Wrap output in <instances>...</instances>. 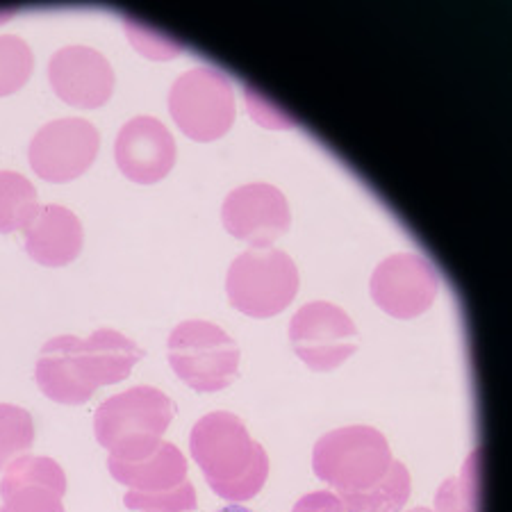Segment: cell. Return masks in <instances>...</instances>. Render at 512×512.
I'll return each mask as SVG.
<instances>
[{"instance_id":"obj_3","label":"cell","mask_w":512,"mask_h":512,"mask_svg":"<svg viewBox=\"0 0 512 512\" xmlns=\"http://www.w3.org/2000/svg\"><path fill=\"white\" fill-rule=\"evenodd\" d=\"M173 419V403L158 387L137 385L105 399L94 415V433L110 458L135 460L160 447Z\"/></svg>"},{"instance_id":"obj_15","label":"cell","mask_w":512,"mask_h":512,"mask_svg":"<svg viewBox=\"0 0 512 512\" xmlns=\"http://www.w3.org/2000/svg\"><path fill=\"white\" fill-rule=\"evenodd\" d=\"M23 233H26V251L30 258L46 267H62L76 260L85 242V230L78 214L57 203L41 205Z\"/></svg>"},{"instance_id":"obj_10","label":"cell","mask_w":512,"mask_h":512,"mask_svg":"<svg viewBox=\"0 0 512 512\" xmlns=\"http://www.w3.org/2000/svg\"><path fill=\"white\" fill-rule=\"evenodd\" d=\"M221 219L228 233L249 242L251 249H269L292 221L285 194L269 183L235 187L221 205Z\"/></svg>"},{"instance_id":"obj_2","label":"cell","mask_w":512,"mask_h":512,"mask_svg":"<svg viewBox=\"0 0 512 512\" xmlns=\"http://www.w3.org/2000/svg\"><path fill=\"white\" fill-rule=\"evenodd\" d=\"M189 449L221 499L249 501L267 483V451L233 412L217 410L198 419L189 435Z\"/></svg>"},{"instance_id":"obj_4","label":"cell","mask_w":512,"mask_h":512,"mask_svg":"<svg viewBox=\"0 0 512 512\" xmlns=\"http://www.w3.org/2000/svg\"><path fill=\"white\" fill-rule=\"evenodd\" d=\"M226 292L239 312L255 319L274 317L299 292V269L280 249H249L228 269Z\"/></svg>"},{"instance_id":"obj_24","label":"cell","mask_w":512,"mask_h":512,"mask_svg":"<svg viewBox=\"0 0 512 512\" xmlns=\"http://www.w3.org/2000/svg\"><path fill=\"white\" fill-rule=\"evenodd\" d=\"M408 512H433V510H428V508H412Z\"/></svg>"},{"instance_id":"obj_21","label":"cell","mask_w":512,"mask_h":512,"mask_svg":"<svg viewBox=\"0 0 512 512\" xmlns=\"http://www.w3.org/2000/svg\"><path fill=\"white\" fill-rule=\"evenodd\" d=\"M126 506L132 510H144V512H192L196 510V490L192 483H183L173 490L158 492V494H135L128 492Z\"/></svg>"},{"instance_id":"obj_17","label":"cell","mask_w":512,"mask_h":512,"mask_svg":"<svg viewBox=\"0 0 512 512\" xmlns=\"http://www.w3.org/2000/svg\"><path fill=\"white\" fill-rule=\"evenodd\" d=\"M39 208L37 187L19 171L0 169V233L23 230Z\"/></svg>"},{"instance_id":"obj_6","label":"cell","mask_w":512,"mask_h":512,"mask_svg":"<svg viewBox=\"0 0 512 512\" xmlns=\"http://www.w3.org/2000/svg\"><path fill=\"white\" fill-rule=\"evenodd\" d=\"M169 112L178 126L198 142L226 135L235 121L233 82L217 66H194L173 80Z\"/></svg>"},{"instance_id":"obj_11","label":"cell","mask_w":512,"mask_h":512,"mask_svg":"<svg viewBox=\"0 0 512 512\" xmlns=\"http://www.w3.org/2000/svg\"><path fill=\"white\" fill-rule=\"evenodd\" d=\"M48 80L62 101L76 107H98L114 92V69L92 46L71 44L55 51L48 62Z\"/></svg>"},{"instance_id":"obj_16","label":"cell","mask_w":512,"mask_h":512,"mask_svg":"<svg viewBox=\"0 0 512 512\" xmlns=\"http://www.w3.org/2000/svg\"><path fill=\"white\" fill-rule=\"evenodd\" d=\"M107 469L135 494H158L187 483V458L176 444L160 442L158 449L135 460L107 458Z\"/></svg>"},{"instance_id":"obj_7","label":"cell","mask_w":512,"mask_h":512,"mask_svg":"<svg viewBox=\"0 0 512 512\" xmlns=\"http://www.w3.org/2000/svg\"><path fill=\"white\" fill-rule=\"evenodd\" d=\"M289 340L310 369L330 371L358 351V328L340 305L312 301L289 321Z\"/></svg>"},{"instance_id":"obj_12","label":"cell","mask_w":512,"mask_h":512,"mask_svg":"<svg viewBox=\"0 0 512 512\" xmlns=\"http://www.w3.org/2000/svg\"><path fill=\"white\" fill-rule=\"evenodd\" d=\"M114 155L130 180L151 185L167 176L176 162V139L160 119L137 114L121 126Z\"/></svg>"},{"instance_id":"obj_5","label":"cell","mask_w":512,"mask_h":512,"mask_svg":"<svg viewBox=\"0 0 512 512\" xmlns=\"http://www.w3.org/2000/svg\"><path fill=\"white\" fill-rule=\"evenodd\" d=\"M169 362L189 387L198 392H219L239 376V346L217 324L189 319L173 328Z\"/></svg>"},{"instance_id":"obj_8","label":"cell","mask_w":512,"mask_h":512,"mask_svg":"<svg viewBox=\"0 0 512 512\" xmlns=\"http://www.w3.org/2000/svg\"><path fill=\"white\" fill-rule=\"evenodd\" d=\"M101 146V132L92 121L64 117L48 121L32 137L28 155L41 178L64 183L92 167Z\"/></svg>"},{"instance_id":"obj_23","label":"cell","mask_w":512,"mask_h":512,"mask_svg":"<svg viewBox=\"0 0 512 512\" xmlns=\"http://www.w3.org/2000/svg\"><path fill=\"white\" fill-rule=\"evenodd\" d=\"M219 512H253V510H249V508H242V506H228V508H224V510H219Z\"/></svg>"},{"instance_id":"obj_20","label":"cell","mask_w":512,"mask_h":512,"mask_svg":"<svg viewBox=\"0 0 512 512\" xmlns=\"http://www.w3.org/2000/svg\"><path fill=\"white\" fill-rule=\"evenodd\" d=\"M35 57L26 39L19 35H0V96H7L26 85Z\"/></svg>"},{"instance_id":"obj_1","label":"cell","mask_w":512,"mask_h":512,"mask_svg":"<svg viewBox=\"0 0 512 512\" xmlns=\"http://www.w3.org/2000/svg\"><path fill=\"white\" fill-rule=\"evenodd\" d=\"M312 469L353 512H401L410 499V472L371 426H344L317 440Z\"/></svg>"},{"instance_id":"obj_9","label":"cell","mask_w":512,"mask_h":512,"mask_svg":"<svg viewBox=\"0 0 512 512\" xmlns=\"http://www.w3.org/2000/svg\"><path fill=\"white\" fill-rule=\"evenodd\" d=\"M371 296L378 308L396 319L424 315L440 292V274L419 253H394L371 276Z\"/></svg>"},{"instance_id":"obj_19","label":"cell","mask_w":512,"mask_h":512,"mask_svg":"<svg viewBox=\"0 0 512 512\" xmlns=\"http://www.w3.org/2000/svg\"><path fill=\"white\" fill-rule=\"evenodd\" d=\"M35 442V421L26 408L0 403V469L23 456Z\"/></svg>"},{"instance_id":"obj_22","label":"cell","mask_w":512,"mask_h":512,"mask_svg":"<svg viewBox=\"0 0 512 512\" xmlns=\"http://www.w3.org/2000/svg\"><path fill=\"white\" fill-rule=\"evenodd\" d=\"M292 512H353L335 492H310L296 501Z\"/></svg>"},{"instance_id":"obj_18","label":"cell","mask_w":512,"mask_h":512,"mask_svg":"<svg viewBox=\"0 0 512 512\" xmlns=\"http://www.w3.org/2000/svg\"><path fill=\"white\" fill-rule=\"evenodd\" d=\"M481 451H474L462 467L458 478H449L440 485L435 494L437 512H478L481 506V476H478V465H481Z\"/></svg>"},{"instance_id":"obj_13","label":"cell","mask_w":512,"mask_h":512,"mask_svg":"<svg viewBox=\"0 0 512 512\" xmlns=\"http://www.w3.org/2000/svg\"><path fill=\"white\" fill-rule=\"evenodd\" d=\"M66 474L53 458L19 456L0 481V512H66Z\"/></svg>"},{"instance_id":"obj_14","label":"cell","mask_w":512,"mask_h":512,"mask_svg":"<svg viewBox=\"0 0 512 512\" xmlns=\"http://www.w3.org/2000/svg\"><path fill=\"white\" fill-rule=\"evenodd\" d=\"M142 358L144 351L119 330L101 328L87 340L71 335L73 369L89 396L98 387L121 383L123 378H128L132 367Z\"/></svg>"}]
</instances>
